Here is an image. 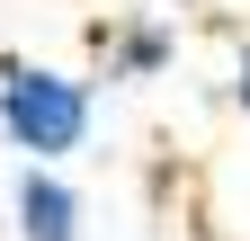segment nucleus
I'll return each mask as SVG.
<instances>
[{"mask_svg": "<svg viewBox=\"0 0 250 241\" xmlns=\"http://www.w3.org/2000/svg\"><path fill=\"white\" fill-rule=\"evenodd\" d=\"M89 125H99L89 80L54 72V63H27V54L0 63V143L18 161H72L89 143Z\"/></svg>", "mask_w": 250, "mask_h": 241, "instance_id": "obj_1", "label": "nucleus"}, {"mask_svg": "<svg viewBox=\"0 0 250 241\" xmlns=\"http://www.w3.org/2000/svg\"><path fill=\"white\" fill-rule=\"evenodd\" d=\"M81 188L62 179V161H18L9 179V232L18 241H81Z\"/></svg>", "mask_w": 250, "mask_h": 241, "instance_id": "obj_2", "label": "nucleus"}, {"mask_svg": "<svg viewBox=\"0 0 250 241\" xmlns=\"http://www.w3.org/2000/svg\"><path fill=\"white\" fill-rule=\"evenodd\" d=\"M170 63H179V27H170L161 9H134V18L107 36V80H161Z\"/></svg>", "mask_w": 250, "mask_h": 241, "instance_id": "obj_3", "label": "nucleus"}, {"mask_svg": "<svg viewBox=\"0 0 250 241\" xmlns=\"http://www.w3.org/2000/svg\"><path fill=\"white\" fill-rule=\"evenodd\" d=\"M232 107L250 116V45H241V63H232Z\"/></svg>", "mask_w": 250, "mask_h": 241, "instance_id": "obj_4", "label": "nucleus"}]
</instances>
